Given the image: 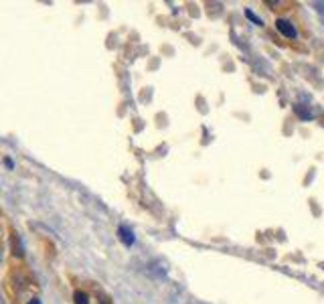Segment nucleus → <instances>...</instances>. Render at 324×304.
<instances>
[{
	"label": "nucleus",
	"mask_w": 324,
	"mask_h": 304,
	"mask_svg": "<svg viewBox=\"0 0 324 304\" xmlns=\"http://www.w3.org/2000/svg\"><path fill=\"white\" fill-rule=\"evenodd\" d=\"M276 29L282 33L286 39H296L298 37V31H296V27L290 23L288 18H278L276 20Z\"/></svg>",
	"instance_id": "nucleus-1"
},
{
	"label": "nucleus",
	"mask_w": 324,
	"mask_h": 304,
	"mask_svg": "<svg viewBox=\"0 0 324 304\" xmlns=\"http://www.w3.org/2000/svg\"><path fill=\"white\" fill-rule=\"evenodd\" d=\"M118 235H120V240H122L126 246H134V242H136V237H134L132 229H128V227H124V225H120Z\"/></svg>",
	"instance_id": "nucleus-2"
},
{
	"label": "nucleus",
	"mask_w": 324,
	"mask_h": 304,
	"mask_svg": "<svg viewBox=\"0 0 324 304\" xmlns=\"http://www.w3.org/2000/svg\"><path fill=\"white\" fill-rule=\"evenodd\" d=\"M73 300H75V304H88L90 296L85 294V292H81V290H75V294H73Z\"/></svg>",
	"instance_id": "nucleus-3"
},
{
	"label": "nucleus",
	"mask_w": 324,
	"mask_h": 304,
	"mask_svg": "<svg viewBox=\"0 0 324 304\" xmlns=\"http://www.w3.org/2000/svg\"><path fill=\"white\" fill-rule=\"evenodd\" d=\"M245 16H247V18L251 20V23H255L257 27H262V25H264V20H262V18H259L257 14H253V12L249 10V8H245Z\"/></svg>",
	"instance_id": "nucleus-4"
},
{
	"label": "nucleus",
	"mask_w": 324,
	"mask_h": 304,
	"mask_svg": "<svg viewBox=\"0 0 324 304\" xmlns=\"http://www.w3.org/2000/svg\"><path fill=\"white\" fill-rule=\"evenodd\" d=\"M4 164H6V166H8V168H12V166H14V162H12V160H10V158H4Z\"/></svg>",
	"instance_id": "nucleus-5"
},
{
	"label": "nucleus",
	"mask_w": 324,
	"mask_h": 304,
	"mask_svg": "<svg viewBox=\"0 0 324 304\" xmlns=\"http://www.w3.org/2000/svg\"><path fill=\"white\" fill-rule=\"evenodd\" d=\"M29 304H41V300H39V298H33V300L29 302Z\"/></svg>",
	"instance_id": "nucleus-6"
}]
</instances>
